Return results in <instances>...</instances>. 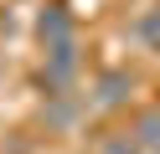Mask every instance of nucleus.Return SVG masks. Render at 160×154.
I'll list each match as a JSON object with an SVG mask.
<instances>
[{
    "label": "nucleus",
    "instance_id": "1",
    "mask_svg": "<svg viewBox=\"0 0 160 154\" xmlns=\"http://www.w3.org/2000/svg\"><path fill=\"white\" fill-rule=\"evenodd\" d=\"M134 144L145 154H160V113H145V118L134 123Z\"/></svg>",
    "mask_w": 160,
    "mask_h": 154
},
{
    "label": "nucleus",
    "instance_id": "2",
    "mask_svg": "<svg viewBox=\"0 0 160 154\" xmlns=\"http://www.w3.org/2000/svg\"><path fill=\"white\" fill-rule=\"evenodd\" d=\"M134 31H139V41H145L150 51H160V5H155V10H145Z\"/></svg>",
    "mask_w": 160,
    "mask_h": 154
},
{
    "label": "nucleus",
    "instance_id": "3",
    "mask_svg": "<svg viewBox=\"0 0 160 154\" xmlns=\"http://www.w3.org/2000/svg\"><path fill=\"white\" fill-rule=\"evenodd\" d=\"M103 154H145V149L134 144V133H119V139H108V144H103Z\"/></svg>",
    "mask_w": 160,
    "mask_h": 154
}]
</instances>
